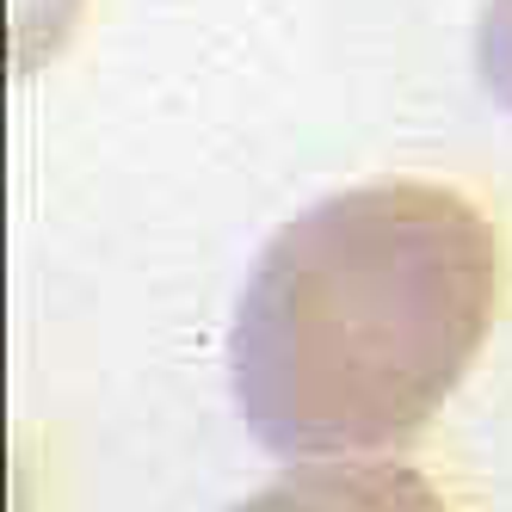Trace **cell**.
<instances>
[{
    "label": "cell",
    "mask_w": 512,
    "mask_h": 512,
    "mask_svg": "<svg viewBox=\"0 0 512 512\" xmlns=\"http://www.w3.org/2000/svg\"><path fill=\"white\" fill-rule=\"evenodd\" d=\"M500 309L488 210L432 179H371L260 247L229 327L241 420L278 457L414 438Z\"/></svg>",
    "instance_id": "6da1fadb"
},
{
    "label": "cell",
    "mask_w": 512,
    "mask_h": 512,
    "mask_svg": "<svg viewBox=\"0 0 512 512\" xmlns=\"http://www.w3.org/2000/svg\"><path fill=\"white\" fill-rule=\"evenodd\" d=\"M235 512H451L414 463L395 457H352V463H309L290 469Z\"/></svg>",
    "instance_id": "7a4b0ae2"
},
{
    "label": "cell",
    "mask_w": 512,
    "mask_h": 512,
    "mask_svg": "<svg viewBox=\"0 0 512 512\" xmlns=\"http://www.w3.org/2000/svg\"><path fill=\"white\" fill-rule=\"evenodd\" d=\"M475 62H482L488 93L512 112V0H488L475 25Z\"/></svg>",
    "instance_id": "3957f363"
}]
</instances>
